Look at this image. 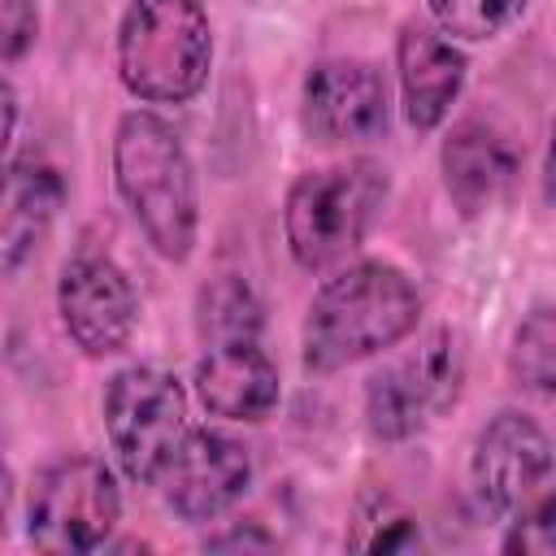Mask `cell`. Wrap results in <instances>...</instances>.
I'll return each instance as SVG.
<instances>
[{"label":"cell","instance_id":"2e32d148","mask_svg":"<svg viewBox=\"0 0 556 556\" xmlns=\"http://www.w3.org/2000/svg\"><path fill=\"white\" fill-rule=\"evenodd\" d=\"M265 326V308L256 291L239 274H222L200 287L195 295V330L208 343H235V339H256Z\"/></svg>","mask_w":556,"mask_h":556},{"label":"cell","instance_id":"6da1fadb","mask_svg":"<svg viewBox=\"0 0 556 556\" xmlns=\"http://www.w3.org/2000/svg\"><path fill=\"white\" fill-rule=\"evenodd\" d=\"M421 291L387 261H356L326 278L300 326V356L308 374H339L369 361L417 330Z\"/></svg>","mask_w":556,"mask_h":556},{"label":"cell","instance_id":"277c9868","mask_svg":"<svg viewBox=\"0 0 556 556\" xmlns=\"http://www.w3.org/2000/svg\"><path fill=\"white\" fill-rule=\"evenodd\" d=\"M213 70V26L200 0H130L117 22V78L143 104H187Z\"/></svg>","mask_w":556,"mask_h":556},{"label":"cell","instance_id":"7a4b0ae2","mask_svg":"<svg viewBox=\"0 0 556 556\" xmlns=\"http://www.w3.org/2000/svg\"><path fill=\"white\" fill-rule=\"evenodd\" d=\"M113 187L156 256L182 265L200 235V182L182 135L135 109L113 130Z\"/></svg>","mask_w":556,"mask_h":556},{"label":"cell","instance_id":"4fadbf2b","mask_svg":"<svg viewBox=\"0 0 556 556\" xmlns=\"http://www.w3.org/2000/svg\"><path fill=\"white\" fill-rule=\"evenodd\" d=\"M465 52L434 26L408 17L395 35V74H400V109L413 130H434L452 113L465 87Z\"/></svg>","mask_w":556,"mask_h":556},{"label":"cell","instance_id":"d6986e66","mask_svg":"<svg viewBox=\"0 0 556 556\" xmlns=\"http://www.w3.org/2000/svg\"><path fill=\"white\" fill-rule=\"evenodd\" d=\"M530 0H426L430 22L447 35V39H495L500 30H508Z\"/></svg>","mask_w":556,"mask_h":556},{"label":"cell","instance_id":"5b68a950","mask_svg":"<svg viewBox=\"0 0 556 556\" xmlns=\"http://www.w3.org/2000/svg\"><path fill=\"white\" fill-rule=\"evenodd\" d=\"M465 387V339L447 326L426 330L365 382V426L378 443H404L434 426Z\"/></svg>","mask_w":556,"mask_h":556},{"label":"cell","instance_id":"7402d4cb","mask_svg":"<svg viewBox=\"0 0 556 556\" xmlns=\"http://www.w3.org/2000/svg\"><path fill=\"white\" fill-rule=\"evenodd\" d=\"M13 130H17V91H13V83L0 74V156L9 152Z\"/></svg>","mask_w":556,"mask_h":556},{"label":"cell","instance_id":"9a60e30c","mask_svg":"<svg viewBox=\"0 0 556 556\" xmlns=\"http://www.w3.org/2000/svg\"><path fill=\"white\" fill-rule=\"evenodd\" d=\"M204 413L226 421H265L282 400L278 365L256 348V339L208 343L191 374Z\"/></svg>","mask_w":556,"mask_h":556},{"label":"cell","instance_id":"9c48e42d","mask_svg":"<svg viewBox=\"0 0 556 556\" xmlns=\"http://www.w3.org/2000/svg\"><path fill=\"white\" fill-rule=\"evenodd\" d=\"M391 126V96L378 65L326 56L300 83V130L317 148H361Z\"/></svg>","mask_w":556,"mask_h":556},{"label":"cell","instance_id":"e0dca14e","mask_svg":"<svg viewBox=\"0 0 556 556\" xmlns=\"http://www.w3.org/2000/svg\"><path fill=\"white\" fill-rule=\"evenodd\" d=\"M508 374L521 391L547 400L556 387V313L547 300H539L513 330L508 348Z\"/></svg>","mask_w":556,"mask_h":556},{"label":"cell","instance_id":"7c38bea8","mask_svg":"<svg viewBox=\"0 0 556 556\" xmlns=\"http://www.w3.org/2000/svg\"><path fill=\"white\" fill-rule=\"evenodd\" d=\"M439 169H443V187H447L456 213L482 217L486 208H495L500 200L513 195V187L521 178V152L495 122L460 117L443 135Z\"/></svg>","mask_w":556,"mask_h":556},{"label":"cell","instance_id":"ffe728a7","mask_svg":"<svg viewBox=\"0 0 556 556\" xmlns=\"http://www.w3.org/2000/svg\"><path fill=\"white\" fill-rule=\"evenodd\" d=\"M39 39L35 0H0V61H22Z\"/></svg>","mask_w":556,"mask_h":556},{"label":"cell","instance_id":"ac0fdd59","mask_svg":"<svg viewBox=\"0 0 556 556\" xmlns=\"http://www.w3.org/2000/svg\"><path fill=\"white\" fill-rule=\"evenodd\" d=\"M417 543H421L417 517L391 491L374 486V491H365L356 500L348 547H361V552H404V547H417Z\"/></svg>","mask_w":556,"mask_h":556},{"label":"cell","instance_id":"603a6c76","mask_svg":"<svg viewBox=\"0 0 556 556\" xmlns=\"http://www.w3.org/2000/svg\"><path fill=\"white\" fill-rule=\"evenodd\" d=\"M9 508H13V469H9L4 447H0V539L9 530Z\"/></svg>","mask_w":556,"mask_h":556},{"label":"cell","instance_id":"5bb4252c","mask_svg":"<svg viewBox=\"0 0 556 556\" xmlns=\"http://www.w3.org/2000/svg\"><path fill=\"white\" fill-rule=\"evenodd\" d=\"M65 204V178L52 161L22 152L0 165V278L17 274L48 239Z\"/></svg>","mask_w":556,"mask_h":556},{"label":"cell","instance_id":"52a82bcc","mask_svg":"<svg viewBox=\"0 0 556 556\" xmlns=\"http://www.w3.org/2000/svg\"><path fill=\"white\" fill-rule=\"evenodd\" d=\"M104 434L130 482H156L161 465L187 434V391L156 365H130L104 387Z\"/></svg>","mask_w":556,"mask_h":556},{"label":"cell","instance_id":"ba28073f","mask_svg":"<svg viewBox=\"0 0 556 556\" xmlns=\"http://www.w3.org/2000/svg\"><path fill=\"white\" fill-rule=\"evenodd\" d=\"M469 482L478 504L504 526L547 517L552 513V443L543 426L517 408L495 413L473 439Z\"/></svg>","mask_w":556,"mask_h":556},{"label":"cell","instance_id":"44dd1931","mask_svg":"<svg viewBox=\"0 0 556 556\" xmlns=\"http://www.w3.org/2000/svg\"><path fill=\"white\" fill-rule=\"evenodd\" d=\"M204 547H274V539L256 526H230L226 534H213Z\"/></svg>","mask_w":556,"mask_h":556},{"label":"cell","instance_id":"8fae6325","mask_svg":"<svg viewBox=\"0 0 556 556\" xmlns=\"http://www.w3.org/2000/svg\"><path fill=\"white\" fill-rule=\"evenodd\" d=\"M152 486H161L165 508L182 521H213L252 486V452L226 430L187 426Z\"/></svg>","mask_w":556,"mask_h":556},{"label":"cell","instance_id":"3957f363","mask_svg":"<svg viewBox=\"0 0 556 556\" xmlns=\"http://www.w3.org/2000/svg\"><path fill=\"white\" fill-rule=\"evenodd\" d=\"M387 195V169L365 156L300 174L282 200V239L291 261L308 274L343 265L374 230Z\"/></svg>","mask_w":556,"mask_h":556},{"label":"cell","instance_id":"30bf717a","mask_svg":"<svg viewBox=\"0 0 556 556\" xmlns=\"http://www.w3.org/2000/svg\"><path fill=\"white\" fill-rule=\"evenodd\" d=\"M56 313L83 356H117L139 326V295L126 269L104 252H74L56 278Z\"/></svg>","mask_w":556,"mask_h":556},{"label":"cell","instance_id":"8992f818","mask_svg":"<svg viewBox=\"0 0 556 556\" xmlns=\"http://www.w3.org/2000/svg\"><path fill=\"white\" fill-rule=\"evenodd\" d=\"M122 521V491L104 460L65 456L52 460L30 491L26 504V539L39 552L78 556L100 552Z\"/></svg>","mask_w":556,"mask_h":556}]
</instances>
